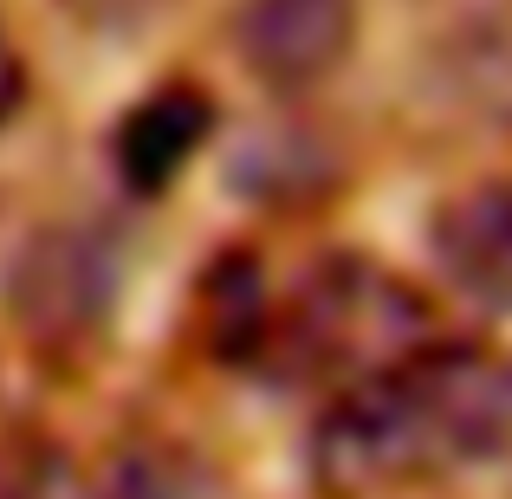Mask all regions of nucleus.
Listing matches in <instances>:
<instances>
[{
    "label": "nucleus",
    "mask_w": 512,
    "mask_h": 499,
    "mask_svg": "<svg viewBox=\"0 0 512 499\" xmlns=\"http://www.w3.org/2000/svg\"><path fill=\"white\" fill-rule=\"evenodd\" d=\"M350 0H240L234 46L266 85H312L350 52Z\"/></svg>",
    "instance_id": "20e7f679"
},
{
    "label": "nucleus",
    "mask_w": 512,
    "mask_h": 499,
    "mask_svg": "<svg viewBox=\"0 0 512 499\" xmlns=\"http://www.w3.org/2000/svg\"><path fill=\"white\" fill-rule=\"evenodd\" d=\"M266 325H273V299L260 286V266L253 260H227L208 286V337L214 357L227 363H260L266 350Z\"/></svg>",
    "instance_id": "0eeeda50"
},
{
    "label": "nucleus",
    "mask_w": 512,
    "mask_h": 499,
    "mask_svg": "<svg viewBox=\"0 0 512 499\" xmlns=\"http://www.w3.org/2000/svg\"><path fill=\"white\" fill-rule=\"evenodd\" d=\"M435 266L467 305L512 318V182H480L441 201Z\"/></svg>",
    "instance_id": "39448f33"
},
{
    "label": "nucleus",
    "mask_w": 512,
    "mask_h": 499,
    "mask_svg": "<svg viewBox=\"0 0 512 499\" xmlns=\"http://www.w3.org/2000/svg\"><path fill=\"white\" fill-rule=\"evenodd\" d=\"M435 344V305L409 279L383 273L376 260H325L299 279L292 305H273L260 363L286 370L292 383L344 396L370 376L402 370Z\"/></svg>",
    "instance_id": "f03ea898"
},
{
    "label": "nucleus",
    "mask_w": 512,
    "mask_h": 499,
    "mask_svg": "<svg viewBox=\"0 0 512 499\" xmlns=\"http://www.w3.org/2000/svg\"><path fill=\"white\" fill-rule=\"evenodd\" d=\"M117 299V247L104 227H46L13 266V318L33 344H85Z\"/></svg>",
    "instance_id": "7ed1b4c3"
},
{
    "label": "nucleus",
    "mask_w": 512,
    "mask_h": 499,
    "mask_svg": "<svg viewBox=\"0 0 512 499\" xmlns=\"http://www.w3.org/2000/svg\"><path fill=\"white\" fill-rule=\"evenodd\" d=\"M512 448V363L441 337L402 370L331 396L312 435V480L331 499H376Z\"/></svg>",
    "instance_id": "f257e3e1"
},
{
    "label": "nucleus",
    "mask_w": 512,
    "mask_h": 499,
    "mask_svg": "<svg viewBox=\"0 0 512 499\" xmlns=\"http://www.w3.org/2000/svg\"><path fill=\"white\" fill-rule=\"evenodd\" d=\"M208 124H214V104L188 85H169V91H156V98H143L137 111L124 117V130H117V175H124L130 188H143V195L169 188L175 175L188 169V156L201 150Z\"/></svg>",
    "instance_id": "423d86ee"
},
{
    "label": "nucleus",
    "mask_w": 512,
    "mask_h": 499,
    "mask_svg": "<svg viewBox=\"0 0 512 499\" xmlns=\"http://www.w3.org/2000/svg\"><path fill=\"white\" fill-rule=\"evenodd\" d=\"M13 104H20V52H13V39L0 33V124L13 117Z\"/></svg>",
    "instance_id": "6e6552de"
}]
</instances>
